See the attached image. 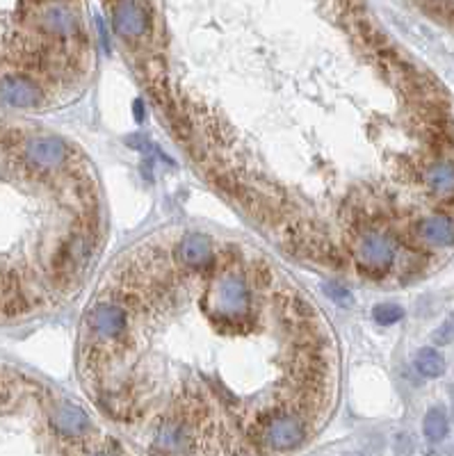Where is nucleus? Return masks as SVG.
Wrapping results in <instances>:
<instances>
[{"label":"nucleus","instance_id":"0eeeda50","mask_svg":"<svg viewBox=\"0 0 454 456\" xmlns=\"http://www.w3.org/2000/svg\"><path fill=\"white\" fill-rule=\"evenodd\" d=\"M432 343L434 345H450L454 343V313L450 315V318H445V322L438 326V329L432 333Z\"/></svg>","mask_w":454,"mask_h":456},{"label":"nucleus","instance_id":"7ed1b4c3","mask_svg":"<svg viewBox=\"0 0 454 456\" xmlns=\"http://www.w3.org/2000/svg\"><path fill=\"white\" fill-rule=\"evenodd\" d=\"M153 14L142 0H116L112 5V30L126 44H139L151 32Z\"/></svg>","mask_w":454,"mask_h":456},{"label":"nucleus","instance_id":"1a4fd4ad","mask_svg":"<svg viewBox=\"0 0 454 456\" xmlns=\"http://www.w3.org/2000/svg\"><path fill=\"white\" fill-rule=\"evenodd\" d=\"M87 456H112V454H108V452H91Z\"/></svg>","mask_w":454,"mask_h":456},{"label":"nucleus","instance_id":"6e6552de","mask_svg":"<svg viewBox=\"0 0 454 456\" xmlns=\"http://www.w3.org/2000/svg\"><path fill=\"white\" fill-rule=\"evenodd\" d=\"M450 402H452V413H454V385H450Z\"/></svg>","mask_w":454,"mask_h":456},{"label":"nucleus","instance_id":"20e7f679","mask_svg":"<svg viewBox=\"0 0 454 456\" xmlns=\"http://www.w3.org/2000/svg\"><path fill=\"white\" fill-rule=\"evenodd\" d=\"M415 370L427 379H436L445 372V358L440 356L438 349L434 347H423L415 354Z\"/></svg>","mask_w":454,"mask_h":456},{"label":"nucleus","instance_id":"9d476101","mask_svg":"<svg viewBox=\"0 0 454 456\" xmlns=\"http://www.w3.org/2000/svg\"><path fill=\"white\" fill-rule=\"evenodd\" d=\"M347 456H360V454H347Z\"/></svg>","mask_w":454,"mask_h":456},{"label":"nucleus","instance_id":"39448f33","mask_svg":"<svg viewBox=\"0 0 454 456\" xmlns=\"http://www.w3.org/2000/svg\"><path fill=\"white\" fill-rule=\"evenodd\" d=\"M448 429H450V422H448V415H445L443 408L440 406L429 408L427 415H425V422H423L425 438L432 440V442H440L448 436Z\"/></svg>","mask_w":454,"mask_h":456},{"label":"nucleus","instance_id":"f257e3e1","mask_svg":"<svg viewBox=\"0 0 454 456\" xmlns=\"http://www.w3.org/2000/svg\"><path fill=\"white\" fill-rule=\"evenodd\" d=\"M78 372L119 422L165 404L151 434L165 454L211 442L231 450L224 417L247 447L265 452L276 417L316 422L327 413L338 340L313 297L263 249L171 226L128 247L101 276L80 318Z\"/></svg>","mask_w":454,"mask_h":456},{"label":"nucleus","instance_id":"f03ea898","mask_svg":"<svg viewBox=\"0 0 454 456\" xmlns=\"http://www.w3.org/2000/svg\"><path fill=\"white\" fill-rule=\"evenodd\" d=\"M94 162L74 139L0 108V326L60 310L106 244Z\"/></svg>","mask_w":454,"mask_h":456},{"label":"nucleus","instance_id":"423d86ee","mask_svg":"<svg viewBox=\"0 0 454 456\" xmlns=\"http://www.w3.org/2000/svg\"><path fill=\"white\" fill-rule=\"evenodd\" d=\"M402 318H404V308L398 306V303H377V306L372 308V320L381 326L398 324Z\"/></svg>","mask_w":454,"mask_h":456}]
</instances>
